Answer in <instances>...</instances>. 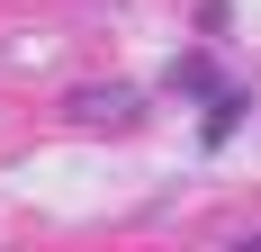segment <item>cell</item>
Instances as JSON below:
<instances>
[{"instance_id": "6da1fadb", "label": "cell", "mask_w": 261, "mask_h": 252, "mask_svg": "<svg viewBox=\"0 0 261 252\" xmlns=\"http://www.w3.org/2000/svg\"><path fill=\"white\" fill-rule=\"evenodd\" d=\"M243 108H252L243 90H225V99H216V117H207V144H225V135H234V126H243Z\"/></svg>"}]
</instances>
